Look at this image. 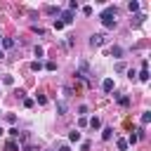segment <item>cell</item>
<instances>
[{"instance_id": "obj_27", "label": "cell", "mask_w": 151, "mask_h": 151, "mask_svg": "<svg viewBox=\"0 0 151 151\" xmlns=\"http://www.w3.org/2000/svg\"><path fill=\"white\" fill-rule=\"evenodd\" d=\"M24 151H33V149H28V146H26V149H24Z\"/></svg>"}, {"instance_id": "obj_15", "label": "cell", "mask_w": 151, "mask_h": 151, "mask_svg": "<svg viewBox=\"0 0 151 151\" xmlns=\"http://www.w3.org/2000/svg\"><path fill=\"white\" fill-rule=\"evenodd\" d=\"M2 45L9 50V47H14V40H12V38H2Z\"/></svg>"}, {"instance_id": "obj_17", "label": "cell", "mask_w": 151, "mask_h": 151, "mask_svg": "<svg viewBox=\"0 0 151 151\" xmlns=\"http://www.w3.org/2000/svg\"><path fill=\"white\" fill-rule=\"evenodd\" d=\"M40 68H42L40 61H33V64H31V71H40Z\"/></svg>"}, {"instance_id": "obj_4", "label": "cell", "mask_w": 151, "mask_h": 151, "mask_svg": "<svg viewBox=\"0 0 151 151\" xmlns=\"http://www.w3.org/2000/svg\"><path fill=\"white\" fill-rule=\"evenodd\" d=\"M101 90H104V92H113V80H111V78H104Z\"/></svg>"}, {"instance_id": "obj_26", "label": "cell", "mask_w": 151, "mask_h": 151, "mask_svg": "<svg viewBox=\"0 0 151 151\" xmlns=\"http://www.w3.org/2000/svg\"><path fill=\"white\" fill-rule=\"evenodd\" d=\"M59 151H71V149H68V146L64 144V146H59Z\"/></svg>"}, {"instance_id": "obj_29", "label": "cell", "mask_w": 151, "mask_h": 151, "mask_svg": "<svg viewBox=\"0 0 151 151\" xmlns=\"http://www.w3.org/2000/svg\"><path fill=\"white\" fill-rule=\"evenodd\" d=\"M0 40H2V38H0Z\"/></svg>"}, {"instance_id": "obj_2", "label": "cell", "mask_w": 151, "mask_h": 151, "mask_svg": "<svg viewBox=\"0 0 151 151\" xmlns=\"http://www.w3.org/2000/svg\"><path fill=\"white\" fill-rule=\"evenodd\" d=\"M73 17H76V14H73L71 9H64V12H59V21H61L64 26H68V24H73Z\"/></svg>"}, {"instance_id": "obj_12", "label": "cell", "mask_w": 151, "mask_h": 151, "mask_svg": "<svg viewBox=\"0 0 151 151\" xmlns=\"http://www.w3.org/2000/svg\"><path fill=\"white\" fill-rule=\"evenodd\" d=\"M101 137H104V139L109 142V139L113 137V127H104V132H101Z\"/></svg>"}, {"instance_id": "obj_16", "label": "cell", "mask_w": 151, "mask_h": 151, "mask_svg": "<svg viewBox=\"0 0 151 151\" xmlns=\"http://www.w3.org/2000/svg\"><path fill=\"white\" fill-rule=\"evenodd\" d=\"M149 120H151V113H149V111H144V113H142V125H146Z\"/></svg>"}, {"instance_id": "obj_13", "label": "cell", "mask_w": 151, "mask_h": 151, "mask_svg": "<svg viewBox=\"0 0 151 151\" xmlns=\"http://www.w3.org/2000/svg\"><path fill=\"white\" fill-rule=\"evenodd\" d=\"M139 80H142V83L149 80V68H142V71H139Z\"/></svg>"}, {"instance_id": "obj_23", "label": "cell", "mask_w": 151, "mask_h": 151, "mask_svg": "<svg viewBox=\"0 0 151 151\" xmlns=\"http://www.w3.org/2000/svg\"><path fill=\"white\" fill-rule=\"evenodd\" d=\"M5 85H14V78L12 76H5Z\"/></svg>"}, {"instance_id": "obj_21", "label": "cell", "mask_w": 151, "mask_h": 151, "mask_svg": "<svg viewBox=\"0 0 151 151\" xmlns=\"http://www.w3.org/2000/svg\"><path fill=\"white\" fill-rule=\"evenodd\" d=\"M68 9H71V12H73V9H78V2H76V0H71V2H68Z\"/></svg>"}, {"instance_id": "obj_6", "label": "cell", "mask_w": 151, "mask_h": 151, "mask_svg": "<svg viewBox=\"0 0 151 151\" xmlns=\"http://www.w3.org/2000/svg\"><path fill=\"white\" fill-rule=\"evenodd\" d=\"M111 57H116V59H120V57H123V47H118V45H113V47H111Z\"/></svg>"}, {"instance_id": "obj_22", "label": "cell", "mask_w": 151, "mask_h": 151, "mask_svg": "<svg viewBox=\"0 0 151 151\" xmlns=\"http://www.w3.org/2000/svg\"><path fill=\"white\" fill-rule=\"evenodd\" d=\"M83 14H87V17H90V14H92V7H90V5H85V7H83Z\"/></svg>"}, {"instance_id": "obj_8", "label": "cell", "mask_w": 151, "mask_h": 151, "mask_svg": "<svg viewBox=\"0 0 151 151\" xmlns=\"http://www.w3.org/2000/svg\"><path fill=\"white\" fill-rule=\"evenodd\" d=\"M113 97L118 99V104H120V106H127V104H130V97H123V94H113Z\"/></svg>"}, {"instance_id": "obj_19", "label": "cell", "mask_w": 151, "mask_h": 151, "mask_svg": "<svg viewBox=\"0 0 151 151\" xmlns=\"http://www.w3.org/2000/svg\"><path fill=\"white\" fill-rule=\"evenodd\" d=\"M118 149L125 151V149H127V142H125V139H118Z\"/></svg>"}, {"instance_id": "obj_9", "label": "cell", "mask_w": 151, "mask_h": 151, "mask_svg": "<svg viewBox=\"0 0 151 151\" xmlns=\"http://www.w3.org/2000/svg\"><path fill=\"white\" fill-rule=\"evenodd\" d=\"M87 123H90V127H92V130H97V127H101V120H99L97 116H94V118H90Z\"/></svg>"}, {"instance_id": "obj_1", "label": "cell", "mask_w": 151, "mask_h": 151, "mask_svg": "<svg viewBox=\"0 0 151 151\" xmlns=\"http://www.w3.org/2000/svg\"><path fill=\"white\" fill-rule=\"evenodd\" d=\"M113 17H116V9H113V7H106V9L99 14V21L104 24V28H116V19H113Z\"/></svg>"}, {"instance_id": "obj_28", "label": "cell", "mask_w": 151, "mask_h": 151, "mask_svg": "<svg viewBox=\"0 0 151 151\" xmlns=\"http://www.w3.org/2000/svg\"><path fill=\"white\" fill-rule=\"evenodd\" d=\"M0 57H2V52H0Z\"/></svg>"}, {"instance_id": "obj_18", "label": "cell", "mask_w": 151, "mask_h": 151, "mask_svg": "<svg viewBox=\"0 0 151 151\" xmlns=\"http://www.w3.org/2000/svg\"><path fill=\"white\" fill-rule=\"evenodd\" d=\"M33 104H35V101H33V99H31V97H26V99H24V106H26V109H31V106H33Z\"/></svg>"}, {"instance_id": "obj_5", "label": "cell", "mask_w": 151, "mask_h": 151, "mask_svg": "<svg viewBox=\"0 0 151 151\" xmlns=\"http://www.w3.org/2000/svg\"><path fill=\"white\" fill-rule=\"evenodd\" d=\"M5 149H7V151H19V144H17L14 139H7V142H5Z\"/></svg>"}, {"instance_id": "obj_11", "label": "cell", "mask_w": 151, "mask_h": 151, "mask_svg": "<svg viewBox=\"0 0 151 151\" xmlns=\"http://www.w3.org/2000/svg\"><path fill=\"white\" fill-rule=\"evenodd\" d=\"M127 9H130V12H139V2H137V0H130V2H127Z\"/></svg>"}, {"instance_id": "obj_24", "label": "cell", "mask_w": 151, "mask_h": 151, "mask_svg": "<svg viewBox=\"0 0 151 151\" xmlns=\"http://www.w3.org/2000/svg\"><path fill=\"white\" fill-rule=\"evenodd\" d=\"M38 104H47V97L45 94H38Z\"/></svg>"}, {"instance_id": "obj_25", "label": "cell", "mask_w": 151, "mask_h": 151, "mask_svg": "<svg viewBox=\"0 0 151 151\" xmlns=\"http://www.w3.org/2000/svg\"><path fill=\"white\" fill-rule=\"evenodd\" d=\"M137 139H139V137H137V134H130V139H125V142H127V144H134V142H137Z\"/></svg>"}, {"instance_id": "obj_7", "label": "cell", "mask_w": 151, "mask_h": 151, "mask_svg": "<svg viewBox=\"0 0 151 151\" xmlns=\"http://www.w3.org/2000/svg\"><path fill=\"white\" fill-rule=\"evenodd\" d=\"M132 19H134V21H132V24H134V26H139V24H142V21H144V19H146V14H142V12H137V14H134V17H132Z\"/></svg>"}, {"instance_id": "obj_3", "label": "cell", "mask_w": 151, "mask_h": 151, "mask_svg": "<svg viewBox=\"0 0 151 151\" xmlns=\"http://www.w3.org/2000/svg\"><path fill=\"white\" fill-rule=\"evenodd\" d=\"M104 42H106V38H104L101 33H94V35L90 38V45H92V47H99V45H104Z\"/></svg>"}, {"instance_id": "obj_20", "label": "cell", "mask_w": 151, "mask_h": 151, "mask_svg": "<svg viewBox=\"0 0 151 151\" xmlns=\"http://www.w3.org/2000/svg\"><path fill=\"white\" fill-rule=\"evenodd\" d=\"M45 68H47V71H54V68H57V64H54V61H47V64H45Z\"/></svg>"}, {"instance_id": "obj_14", "label": "cell", "mask_w": 151, "mask_h": 151, "mask_svg": "<svg viewBox=\"0 0 151 151\" xmlns=\"http://www.w3.org/2000/svg\"><path fill=\"white\" fill-rule=\"evenodd\" d=\"M57 111H59V116H64L66 113V101H59L57 104Z\"/></svg>"}, {"instance_id": "obj_10", "label": "cell", "mask_w": 151, "mask_h": 151, "mask_svg": "<svg viewBox=\"0 0 151 151\" xmlns=\"http://www.w3.org/2000/svg\"><path fill=\"white\" fill-rule=\"evenodd\" d=\"M80 137H83V134H80L78 130H73V132H68V142H80Z\"/></svg>"}]
</instances>
